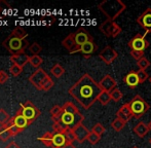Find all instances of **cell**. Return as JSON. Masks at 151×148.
Instances as JSON below:
<instances>
[{"mask_svg":"<svg viewBox=\"0 0 151 148\" xmlns=\"http://www.w3.org/2000/svg\"><path fill=\"white\" fill-rule=\"evenodd\" d=\"M74 37H75V41L79 47L81 45H83L84 43H86V42L93 40V36H91L90 33L83 28L78 29L76 32H74Z\"/></svg>","mask_w":151,"mask_h":148,"instance_id":"4fadbf2b","label":"cell"},{"mask_svg":"<svg viewBox=\"0 0 151 148\" xmlns=\"http://www.w3.org/2000/svg\"><path fill=\"white\" fill-rule=\"evenodd\" d=\"M52 148H57V147H52ZM60 148H76V147L74 146L73 144H66L65 146H63V147H60Z\"/></svg>","mask_w":151,"mask_h":148,"instance_id":"f6af8a7d","label":"cell"},{"mask_svg":"<svg viewBox=\"0 0 151 148\" xmlns=\"http://www.w3.org/2000/svg\"><path fill=\"white\" fill-rule=\"evenodd\" d=\"M149 144H150V145H151V138H150V139H149Z\"/></svg>","mask_w":151,"mask_h":148,"instance_id":"7dc6e473","label":"cell"},{"mask_svg":"<svg viewBox=\"0 0 151 148\" xmlns=\"http://www.w3.org/2000/svg\"><path fill=\"white\" fill-rule=\"evenodd\" d=\"M64 136H65L66 140H67L68 144H73L74 141H76V136L74 134V131L73 129H70V128H66L63 132Z\"/></svg>","mask_w":151,"mask_h":148,"instance_id":"cb8c5ba5","label":"cell"},{"mask_svg":"<svg viewBox=\"0 0 151 148\" xmlns=\"http://www.w3.org/2000/svg\"><path fill=\"white\" fill-rule=\"evenodd\" d=\"M117 57L118 52L110 45H106L99 54V58L107 65H111L117 59Z\"/></svg>","mask_w":151,"mask_h":148,"instance_id":"30bf717a","label":"cell"},{"mask_svg":"<svg viewBox=\"0 0 151 148\" xmlns=\"http://www.w3.org/2000/svg\"><path fill=\"white\" fill-rule=\"evenodd\" d=\"M2 45H3L12 56V55L25 52L24 50H25V48L28 46V41H27L26 39H21V38L12 36V35L10 34L9 36L3 41Z\"/></svg>","mask_w":151,"mask_h":148,"instance_id":"3957f363","label":"cell"},{"mask_svg":"<svg viewBox=\"0 0 151 148\" xmlns=\"http://www.w3.org/2000/svg\"><path fill=\"white\" fill-rule=\"evenodd\" d=\"M149 81H150V83H151V76L149 77Z\"/></svg>","mask_w":151,"mask_h":148,"instance_id":"c3c4849f","label":"cell"},{"mask_svg":"<svg viewBox=\"0 0 151 148\" xmlns=\"http://www.w3.org/2000/svg\"><path fill=\"white\" fill-rule=\"evenodd\" d=\"M125 124H127V122L123 121L122 119L117 118V117H115V119L111 122L112 129H113L114 131H116V132H120V131L125 126Z\"/></svg>","mask_w":151,"mask_h":148,"instance_id":"f1b7e54d","label":"cell"},{"mask_svg":"<svg viewBox=\"0 0 151 148\" xmlns=\"http://www.w3.org/2000/svg\"><path fill=\"white\" fill-rule=\"evenodd\" d=\"M47 76H48V74L46 73L42 68L36 69L35 72L32 73V75L29 77V81H30L36 88L40 90L42 83H43V81L45 80V78L47 77Z\"/></svg>","mask_w":151,"mask_h":148,"instance_id":"8fae6325","label":"cell"},{"mask_svg":"<svg viewBox=\"0 0 151 148\" xmlns=\"http://www.w3.org/2000/svg\"><path fill=\"white\" fill-rule=\"evenodd\" d=\"M97 50H98L97 44L95 43L93 40H91V41L86 42V43H84L83 45L80 46L78 52H81V54L84 56V58L88 59L91 55L95 54V52H97Z\"/></svg>","mask_w":151,"mask_h":148,"instance_id":"e0dca14e","label":"cell"},{"mask_svg":"<svg viewBox=\"0 0 151 148\" xmlns=\"http://www.w3.org/2000/svg\"><path fill=\"white\" fill-rule=\"evenodd\" d=\"M83 120H84V116L80 112L76 114H72V113H66V112L63 111V113L61 115V121L59 124H61L65 128L74 129L78 124H82Z\"/></svg>","mask_w":151,"mask_h":148,"instance_id":"52a82bcc","label":"cell"},{"mask_svg":"<svg viewBox=\"0 0 151 148\" xmlns=\"http://www.w3.org/2000/svg\"><path fill=\"white\" fill-rule=\"evenodd\" d=\"M116 117L120 118V119H122L123 121H125V122H129V120L134 117L133 112H132L131 108H129V103L123 104L122 106L118 109L117 112H116Z\"/></svg>","mask_w":151,"mask_h":148,"instance_id":"2e32d148","label":"cell"},{"mask_svg":"<svg viewBox=\"0 0 151 148\" xmlns=\"http://www.w3.org/2000/svg\"><path fill=\"white\" fill-rule=\"evenodd\" d=\"M99 84L101 86L102 91H105V92L108 93H110L112 90H114L116 88V85H117L115 79L111 75H109V74H106L101 79V81L99 82Z\"/></svg>","mask_w":151,"mask_h":148,"instance_id":"9a60e30c","label":"cell"},{"mask_svg":"<svg viewBox=\"0 0 151 148\" xmlns=\"http://www.w3.org/2000/svg\"><path fill=\"white\" fill-rule=\"evenodd\" d=\"M66 144H68V143L64 134H62V133H54V146L52 147L60 148L65 146Z\"/></svg>","mask_w":151,"mask_h":148,"instance_id":"7402d4cb","label":"cell"},{"mask_svg":"<svg viewBox=\"0 0 151 148\" xmlns=\"http://www.w3.org/2000/svg\"><path fill=\"white\" fill-rule=\"evenodd\" d=\"M129 105L133 112L134 118H137V119L141 118L150 109V105L140 95H136L129 102Z\"/></svg>","mask_w":151,"mask_h":148,"instance_id":"277c9868","label":"cell"},{"mask_svg":"<svg viewBox=\"0 0 151 148\" xmlns=\"http://www.w3.org/2000/svg\"><path fill=\"white\" fill-rule=\"evenodd\" d=\"M9 72L14 77H17V76H19L23 72V67H20V66H18V65L12 64L9 68Z\"/></svg>","mask_w":151,"mask_h":148,"instance_id":"d590c367","label":"cell"},{"mask_svg":"<svg viewBox=\"0 0 151 148\" xmlns=\"http://www.w3.org/2000/svg\"><path fill=\"white\" fill-rule=\"evenodd\" d=\"M63 111L66 112V113H72V114L79 113L78 108L72 102H66L65 104L63 105Z\"/></svg>","mask_w":151,"mask_h":148,"instance_id":"83f0119b","label":"cell"},{"mask_svg":"<svg viewBox=\"0 0 151 148\" xmlns=\"http://www.w3.org/2000/svg\"><path fill=\"white\" fill-rule=\"evenodd\" d=\"M129 55H131L132 58L136 61H139L140 59L145 57L144 56V52H140V50H131V52H129Z\"/></svg>","mask_w":151,"mask_h":148,"instance_id":"60d3db41","label":"cell"},{"mask_svg":"<svg viewBox=\"0 0 151 148\" xmlns=\"http://www.w3.org/2000/svg\"><path fill=\"white\" fill-rule=\"evenodd\" d=\"M12 136V132H10V130L8 129L7 124L1 126V128H0V140L5 142V141L8 140Z\"/></svg>","mask_w":151,"mask_h":148,"instance_id":"d4e9b609","label":"cell"},{"mask_svg":"<svg viewBox=\"0 0 151 148\" xmlns=\"http://www.w3.org/2000/svg\"><path fill=\"white\" fill-rule=\"evenodd\" d=\"M18 112L22 114V115L28 120L30 124L40 115V113H41L39 109H38L33 103L30 102V101H27L25 104H21Z\"/></svg>","mask_w":151,"mask_h":148,"instance_id":"5b68a950","label":"cell"},{"mask_svg":"<svg viewBox=\"0 0 151 148\" xmlns=\"http://www.w3.org/2000/svg\"><path fill=\"white\" fill-rule=\"evenodd\" d=\"M73 131L76 136V141L78 143H83L86 140H88V137L91 133V131H88V129L83 124H78L77 126L73 129Z\"/></svg>","mask_w":151,"mask_h":148,"instance_id":"5bb4252c","label":"cell"},{"mask_svg":"<svg viewBox=\"0 0 151 148\" xmlns=\"http://www.w3.org/2000/svg\"><path fill=\"white\" fill-rule=\"evenodd\" d=\"M122 93L118 88H115L114 90H112L110 92V97H111V100L114 101V102H118L122 99Z\"/></svg>","mask_w":151,"mask_h":148,"instance_id":"1f68e13d","label":"cell"},{"mask_svg":"<svg viewBox=\"0 0 151 148\" xmlns=\"http://www.w3.org/2000/svg\"><path fill=\"white\" fill-rule=\"evenodd\" d=\"M10 34H12V36H16V37H18V38H21V39H26L27 36H28L27 32L22 28V27H17V28H14V31H12Z\"/></svg>","mask_w":151,"mask_h":148,"instance_id":"4dcf8cb0","label":"cell"},{"mask_svg":"<svg viewBox=\"0 0 151 148\" xmlns=\"http://www.w3.org/2000/svg\"><path fill=\"white\" fill-rule=\"evenodd\" d=\"M133 132L135 133L138 137H140V138H144V137L148 134V132H149V129H148V126H147V124H145V122H143V121H140L134 126Z\"/></svg>","mask_w":151,"mask_h":148,"instance_id":"44dd1931","label":"cell"},{"mask_svg":"<svg viewBox=\"0 0 151 148\" xmlns=\"http://www.w3.org/2000/svg\"><path fill=\"white\" fill-rule=\"evenodd\" d=\"M12 120H14V124L17 126V128L19 129V130L22 132L23 130H25V129L27 128V126H29V121L26 119V118L24 117V116L22 115L21 113H19L18 111H17V113H16V115L14 116V117H12Z\"/></svg>","mask_w":151,"mask_h":148,"instance_id":"ffe728a7","label":"cell"},{"mask_svg":"<svg viewBox=\"0 0 151 148\" xmlns=\"http://www.w3.org/2000/svg\"><path fill=\"white\" fill-rule=\"evenodd\" d=\"M30 60V57L28 56L25 52H22V54H17V55H12L10 57V61H12V64L18 65L20 67H24L27 63Z\"/></svg>","mask_w":151,"mask_h":148,"instance_id":"d6986e66","label":"cell"},{"mask_svg":"<svg viewBox=\"0 0 151 148\" xmlns=\"http://www.w3.org/2000/svg\"><path fill=\"white\" fill-rule=\"evenodd\" d=\"M62 45L68 50L69 54H75L78 52L79 50V46L77 45L75 41V37H74V33H70L68 36H66L62 41Z\"/></svg>","mask_w":151,"mask_h":148,"instance_id":"7c38bea8","label":"cell"},{"mask_svg":"<svg viewBox=\"0 0 151 148\" xmlns=\"http://www.w3.org/2000/svg\"><path fill=\"white\" fill-rule=\"evenodd\" d=\"M99 30L103 33V35L110 38L117 37L122 32V29H121V27L117 23H115L114 21H109V20L104 21L99 26Z\"/></svg>","mask_w":151,"mask_h":148,"instance_id":"8992f818","label":"cell"},{"mask_svg":"<svg viewBox=\"0 0 151 148\" xmlns=\"http://www.w3.org/2000/svg\"><path fill=\"white\" fill-rule=\"evenodd\" d=\"M52 86H54V80H52V77H50V76L48 75L47 77L45 78V80L43 81V83H42L40 91H44V92H47V91H50V88H52Z\"/></svg>","mask_w":151,"mask_h":148,"instance_id":"d6a6232c","label":"cell"},{"mask_svg":"<svg viewBox=\"0 0 151 148\" xmlns=\"http://www.w3.org/2000/svg\"><path fill=\"white\" fill-rule=\"evenodd\" d=\"M100 140H101V136H99L98 134H96V133H93L91 131L90 135H88V142H90L91 145H96Z\"/></svg>","mask_w":151,"mask_h":148,"instance_id":"8d00e7d4","label":"cell"},{"mask_svg":"<svg viewBox=\"0 0 151 148\" xmlns=\"http://www.w3.org/2000/svg\"><path fill=\"white\" fill-rule=\"evenodd\" d=\"M5 148H21V147L19 146V145L17 144V143L14 142V141H12V142H10L9 144H8Z\"/></svg>","mask_w":151,"mask_h":148,"instance_id":"ee69618b","label":"cell"},{"mask_svg":"<svg viewBox=\"0 0 151 148\" xmlns=\"http://www.w3.org/2000/svg\"><path fill=\"white\" fill-rule=\"evenodd\" d=\"M37 140L41 141L45 146L47 147H52L54 146V134L50 132H46L42 135L41 137L37 139Z\"/></svg>","mask_w":151,"mask_h":148,"instance_id":"603a6c76","label":"cell"},{"mask_svg":"<svg viewBox=\"0 0 151 148\" xmlns=\"http://www.w3.org/2000/svg\"><path fill=\"white\" fill-rule=\"evenodd\" d=\"M133 148H139V147H137V146H135V147H133Z\"/></svg>","mask_w":151,"mask_h":148,"instance_id":"681fc988","label":"cell"},{"mask_svg":"<svg viewBox=\"0 0 151 148\" xmlns=\"http://www.w3.org/2000/svg\"><path fill=\"white\" fill-rule=\"evenodd\" d=\"M137 66L139 67V70H145L150 66V61L148 60L146 57H143L142 59H140L139 61H137Z\"/></svg>","mask_w":151,"mask_h":148,"instance_id":"836d02e7","label":"cell"},{"mask_svg":"<svg viewBox=\"0 0 151 148\" xmlns=\"http://www.w3.org/2000/svg\"><path fill=\"white\" fill-rule=\"evenodd\" d=\"M8 78H9V76H8V74L5 71H0V84L5 83L8 80Z\"/></svg>","mask_w":151,"mask_h":148,"instance_id":"7bdbcfd3","label":"cell"},{"mask_svg":"<svg viewBox=\"0 0 151 148\" xmlns=\"http://www.w3.org/2000/svg\"><path fill=\"white\" fill-rule=\"evenodd\" d=\"M147 126H148V129H149V131L151 132V120H150V121L147 124Z\"/></svg>","mask_w":151,"mask_h":148,"instance_id":"bcb514c9","label":"cell"},{"mask_svg":"<svg viewBox=\"0 0 151 148\" xmlns=\"http://www.w3.org/2000/svg\"><path fill=\"white\" fill-rule=\"evenodd\" d=\"M123 82L131 88H137L138 84H140L137 71H129V73L125 74V75L123 76Z\"/></svg>","mask_w":151,"mask_h":148,"instance_id":"ac0fdd59","label":"cell"},{"mask_svg":"<svg viewBox=\"0 0 151 148\" xmlns=\"http://www.w3.org/2000/svg\"><path fill=\"white\" fill-rule=\"evenodd\" d=\"M98 8L105 14L107 20L115 21L127 9V5L121 0H105L98 5Z\"/></svg>","mask_w":151,"mask_h":148,"instance_id":"7a4b0ae2","label":"cell"},{"mask_svg":"<svg viewBox=\"0 0 151 148\" xmlns=\"http://www.w3.org/2000/svg\"><path fill=\"white\" fill-rule=\"evenodd\" d=\"M50 73L56 78H60L61 76H63L65 74V69L61 64H55L50 69Z\"/></svg>","mask_w":151,"mask_h":148,"instance_id":"484cf974","label":"cell"},{"mask_svg":"<svg viewBox=\"0 0 151 148\" xmlns=\"http://www.w3.org/2000/svg\"><path fill=\"white\" fill-rule=\"evenodd\" d=\"M91 132L96 133V134H98L99 136H102V135L105 133V128H104L103 124H101L100 122H97V124L93 126V129H91Z\"/></svg>","mask_w":151,"mask_h":148,"instance_id":"74e56055","label":"cell"},{"mask_svg":"<svg viewBox=\"0 0 151 148\" xmlns=\"http://www.w3.org/2000/svg\"><path fill=\"white\" fill-rule=\"evenodd\" d=\"M111 101V97H110V93L108 92H103L100 94L99 98H98V102H100V104L103 105V106H106L107 104H109V102Z\"/></svg>","mask_w":151,"mask_h":148,"instance_id":"4316f807","label":"cell"},{"mask_svg":"<svg viewBox=\"0 0 151 148\" xmlns=\"http://www.w3.org/2000/svg\"><path fill=\"white\" fill-rule=\"evenodd\" d=\"M63 112V106H60V105H55L52 109H50V114H52V116H58L62 114Z\"/></svg>","mask_w":151,"mask_h":148,"instance_id":"b9f144b4","label":"cell"},{"mask_svg":"<svg viewBox=\"0 0 151 148\" xmlns=\"http://www.w3.org/2000/svg\"><path fill=\"white\" fill-rule=\"evenodd\" d=\"M42 62H43V60H42V58L39 56V55H37V56H31L30 60H29V63L31 64V66L36 69L40 68Z\"/></svg>","mask_w":151,"mask_h":148,"instance_id":"f546056e","label":"cell"},{"mask_svg":"<svg viewBox=\"0 0 151 148\" xmlns=\"http://www.w3.org/2000/svg\"><path fill=\"white\" fill-rule=\"evenodd\" d=\"M29 50H30L32 54H33V56H37V55L42 50V47L37 43V42H34L33 44H31V45H30Z\"/></svg>","mask_w":151,"mask_h":148,"instance_id":"f35d334b","label":"cell"},{"mask_svg":"<svg viewBox=\"0 0 151 148\" xmlns=\"http://www.w3.org/2000/svg\"><path fill=\"white\" fill-rule=\"evenodd\" d=\"M137 23L142 29L145 30V36L151 33V7H147L138 17Z\"/></svg>","mask_w":151,"mask_h":148,"instance_id":"9c48e42d","label":"cell"},{"mask_svg":"<svg viewBox=\"0 0 151 148\" xmlns=\"http://www.w3.org/2000/svg\"><path fill=\"white\" fill-rule=\"evenodd\" d=\"M102 92L103 91L99 82L96 81L88 73H84L68 91L70 96L86 110H88L97 102Z\"/></svg>","mask_w":151,"mask_h":148,"instance_id":"6da1fadb","label":"cell"},{"mask_svg":"<svg viewBox=\"0 0 151 148\" xmlns=\"http://www.w3.org/2000/svg\"><path fill=\"white\" fill-rule=\"evenodd\" d=\"M137 74H138V78H139L140 83H144V82H145L146 80L149 78V76H148V73L146 72L145 70H138Z\"/></svg>","mask_w":151,"mask_h":148,"instance_id":"ab89813d","label":"cell"},{"mask_svg":"<svg viewBox=\"0 0 151 148\" xmlns=\"http://www.w3.org/2000/svg\"><path fill=\"white\" fill-rule=\"evenodd\" d=\"M10 116L9 114L7 113L4 109H0V124L1 126H4V124H6L8 121L10 120Z\"/></svg>","mask_w":151,"mask_h":148,"instance_id":"e575fe53","label":"cell"},{"mask_svg":"<svg viewBox=\"0 0 151 148\" xmlns=\"http://www.w3.org/2000/svg\"><path fill=\"white\" fill-rule=\"evenodd\" d=\"M129 47L131 50H140V52H144L147 50L150 45V42L146 39V36L144 34H140L137 33L127 43Z\"/></svg>","mask_w":151,"mask_h":148,"instance_id":"ba28073f","label":"cell"}]
</instances>
